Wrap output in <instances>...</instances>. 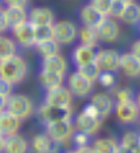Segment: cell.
Segmentation results:
<instances>
[{"label": "cell", "mask_w": 140, "mask_h": 153, "mask_svg": "<svg viewBox=\"0 0 140 153\" xmlns=\"http://www.w3.org/2000/svg\"><path fill=\"white\" fill-rule=\"evenodd\" d=\"M28 74V65L23 57L13 54L9 58L0 61V76L9 81L12 85L23 82Z\"/></svg>", "instance_id": "1"}, {"label": "cell", "mask_w": 140, "mask_h": 153, "mask_svg": "<svg viewBox=\"0 0 140 153\" xmlns=\"http://www.w3.org/2000/svg\"><path fill=\"white\" fill-rule=\"evenodd\" d=\"M5 110L9 111L12 115H15L16 117H19L23 122L33 114V103L27 95L11 94L7 98Z\"/></svg>", "instance_id": "2"}, {"label": "cell", "mask_w": 140, "mask_h": 153, "mask_svg": "<svg viewBox=\"0 0 140 153\" xmlns=\"http://www.w3.org/2000/svg\"><path fill=\"white\" fill-rule=\"evenodd\" d=\"M46 126V135L57 144H62L71 139L73 133H74V123L70 119H62L58 122L48 123Z\"/></svg>", "instance_id": "3"}, {"label": "cell", "mask_w": 140, "mask_h": 153, "mask_svg": "<svg viewBox=\"0 0 140 153\" xmlns=\"http://www.w3.org/2000/svg\"><path fill=\"white\" fill-rule=\"evenodd\" d=\"M53 32H54V40L60 45H70L75 41L78 34V29L71 21H57L53 23Z\"/></svg>", "instance_id": "4"}, {"label": "cell", "mask_w": 140, "mask_h": 153, "mask_svg": "<svg viewBox=\"0 0 140 153\" xmlns=\"http://www.w3.org/2000/svg\"><path fill=\"white\" fill-rule=\"evenodd\" d=\"M45 103L50 104V106H56V107L70 108L73 103V94L63 85L57 86L54 88L46 90Z\"/></svg>", "instance_id": "5"}, {"label": "cell", "mask_w": 140, "mask_h": 153, "mask_svg": "<svg viewBox=\"0 0 140 153\" xmlns=\"http://www.w3.org/2000/svg\"><path fill=\"white\" fill-rule=\"evenodd\" d=\"M68 88L73 94V97L85 98L93 91L94 82L89 81L87 78H85V76L82 74H79L78 71H74L73 74H70V76L68 78Z\"/></svg>", "instance_id": "6"}, {"label": "cell", "mask_w": 140, "mask_h": 153, "mask_svg": "<svg viewBox=\"0 0 140 153\" xmlns=\"http://www.w3.org/2000/svg\"><path fill=\"white\" fill-rule=\"evenodd\" d=\"M116 117L122 123L131 124L139 119V106L136 100L130 102H118L116 106H114Z\"/></svg>", "instance_id": "7"}, {"label": "cell", "mask_w": 140, "mask_h": 153, "mask_svg": "<svg viewBox=\"0 0 140 153\" xmlns=\"http://www.w3.org/2000/svg\"><path fill=\"white\" fill-rule=\"evenodd\" d=\"M119 61H120V54L114 49H103L98 50L97 53V65L99 66L102 71H116L119 69Z\"/></svg>", "instance_id": "8"}, {"label": "cell", "mask_w": 140, "mask_h": 153, "mask_svg": "<svg viewBox=\"0 0 140 153\" xmlns=\"http://www.w3.org/2000/svg\"><path fill=\"white\" fill-rule=\"evenodd\" d=\"M101 119L95 116H90V115L85 114L83 111L79 112L75 117L74 122V129L79 131V132H83L89 136H93L99 131L101 128Z\"/></svg>", "instance_id": "9"}, {"label": "cell", "mask_w": 140, "mask_h": 153, "mask_svg": "<svg viewBox=\"0 0 140 153\" xmlns=\"http://www.w3.org/2000/svg\"><path fill=\"white\" fill-rule=\"evenodd\" d=\"M71 115H73L71 107L62 108V107H56V106H50L48 103H44L40 108V116L45 122V124L58 122V120H62V119H70Z\"/></svg>", "instance_id": "10"}, {"label": "cell", "mask_w": 140, "mask_h": 153, "mask_svg": "<svg viewBox=\"0 0 140 153\" xmlns=\"http://www.w3.org/2000/svg\"><path fill=\"white\" fill-rule=\"evenodd\" d=\"M15 41L21 45L23 48H31L34 46V25L31 24L29 21L17 25L12 28Z\"/></svg>", "instance_id": "11"}, {"label": "cell", "mask_w": 140, "mask_h": 153, "mask_svg": "<svg viewBox=\"0 0 140 153\" xmlns=\"http://www.w3.org/2000/svg\"><path fill=\"white\" fill-rule=\"evenodd\" d=\"M97 33H98L99 41L111 44V42H114V41H116V38L119 37V25H118L112 19H109L106 16V17L103 19V21L98 25Z\"/></svg>", "instance_id": "12"}, {"label": "cell", "mask_w": 140, "mask_h": 153, "mask_svg": "<svg viewBox=\"0 0 140 153\" xmlns=\"http://www.w3.org/2000/svg\"><path fill=\"white\" fill-rule=\"evenodd\" d=\"M20 126H21V120L19 117L12 115L5 108L3 111H0V133L3 136L16 133L20 129Z\"/></svg>", "instance_id": "13"}, {"label": "cell", "mask_w": 140, "mask_h": 153, "mask_svg": "<svg viewBox=\"0 0 140 153\" xmlns=\"http://www.w3.org/2000/svg\"><path fill=\"white\" fill-rule=\"evenodd\" d=\"M97 48L91 46V45H78L73 52V61L77 66H82L86 63L94 62L97 59Z\"/></svg>", "instance_id": "14"}, {"label": "cell", "mask_w": 140, "mask_h": 153, "mask_svg": "<svg viewBox=\"0 0 140 153\" xmlns=\"http://www.w3.org/2000/svg\"><path fill=\"white\" fill-rule=\"evenodd\" d=\"M90 103L94 104V107L97 108V112H98V116L101 119L103 117H107L114 110V100L111 99L110 95L104 94V92H98L95 94L93 98H91V102Z\"/></svg>", "instance_id": "15"}, {"label": "cell", "mask_w": 140, "mask_h": 153, "mask_svg": "<svg viewBox=\"0 0 140 153\" xmlns=\"http://www.w3.org/2000/svg\"><path fill=\"white\" fill-rule=\"evenodd\" d=\"M28 21L33 24L34 27L37 25H49L54 23V13L52 9L46 7H37L33 8L28 13Z\"/></svg>", "instance_id": "16"}, {"label": "cell", "mask_w": 140, "mask_h": 153, "mask_svg": "<svg viewBox=\"0 0 140 153\" xmlns=\"http://www.w3.org/2000/svg\"><path fill=\"white\" fill-rule=\"evenodd\" d=\"M41 68H42L44 71L57 73V74L65 75L66 70H68V63H66V59L58 53V54H54V56L42 58Z\"/></svg>", "instance_id": "17"}, {"label": "cell", "mask_w": 140, "mask_h": 153, "mask_svg": "<svg viewBox=\"0 0 140 153\" xmlns=\"http://www.w3.org/2000/svg\"><path fill=\"white\" fill-rule=\"evenodd\" d=\"M119 69L130 78H138L140 74V61L131 53H126L120 56Z\"/></svg>", "instance_id": "18"}, {"label": "cell", "mask_w": 140, "mask_h": 153, "mask_svg": "<svg viewBox=\"0 0 140 153\" xmlns=\"http://www.w3.org/2000/svg\"><path fill=\"white\" fill-rule=\"evenodd\" d=\"M106 16H103L101 12H98L94 7H91L90 4L82 7L81 12H79V19H81V23L85 27H90V28H95L97 29L98 25H99L103 19Z\"/></svg>", "instance_id": "19"}, {"label": "cell", "mask_w": 140, "mask_h": 153, "mask_svg": "<svg viewBox=\"0 0 140 153\" xmlns=\"http://www.w3.org/2000/svg\"><path fill=\"white\" fill-rule=\"evenodd\" d=\"M28 151V141L24 136L17 132L4 136V152L8 153H24Z\"/></svg>", "instance_id": "20"}, {"label": "cell", "mask_w": 140, "mask_h": 153, "mask_svg": "<svg viewBox=\"0 0 140 153\" xmlns=\"http://www.w3.org/2000/svg\"><path fill=\"white\" fill-rule=\"evenodd\" d=\"M7 20L9 28L17 27V25L28 21V12L25 11V7H17V5H9L5 9Z\"/></svg>", "instance_id": "21"}, {"label": "cell", "mask_w": 140, "mask_h": 153, "mask_svg": "<svg viewBox=\"0 0 140 153\" xmlns=\"http://www.w3.org/2000/svg\"><path fill=\"white\" fill-rule=\"evenodd\" d=\"M140 151V136L138 132H126L122 136L119 144V152H131V153H138Z\"/></svg>", "instance_id": "22"}, {"label": "cell", "mask_w": 140, "mask_h": 153, "mask_svg": "<svg viewBox=\"0 0 140 153\" xmlns=\"http://www.w3.org/2000/svg\"><path fill=\"white\" fill-rule=\"evenodd\" d=\"M118 17L123 21V23L128 24V25H135L139 23L140 20V8L139 5L136 4L135 1L130 3V4H126L124 7L122 8L120 13Z\"/></svg>", "instance_id": "23"}, {"label": "cell", "mask_w": 140, "mask_h": 153, "mask_svg": "<svg viewBox=\"0 0 140 153\" xmlns=\"http://www.w3.org/2000/svg\"><path fill=\"white\" fill-rule=\"evenodd\" d=\"M57 143H54L46 133H40L33 137L32 141V149L34 152L39 153H46V152H53L56 151Z\"/></svg>", "instance_id": "24"}, {"label": "cell", "mask_w": 140, "mask_h": 153, "mask_svg": "<svg viewBox=\"0 0 140 153\" xmlns=\"http://www.w3.org/2000/svg\"><path fill=\"white\" fill-rule=\"evenodd\" d=\"M39 81H40V85L45 90H50V88H54L57 86H61L63 83V75L41 70L39 75Z\"/></svg>", "instance_id": "25"}, {"label": "cell", "mask_w": 140, "mask_h": 153, "mask_svg": "<svg viewBox=\"0 0 140 153\" xmlns=\"http://www.w3.org/2000/svg\"><path fill=\"white\" fill-rule=\"evenodd\" d=\"M94 152L99 153H116L119 152V144L114 139H98L93 143Z\"/></svg>", "instance_id": "26"}, {"label": "cell", "mask_w": 140, "mask_h": 153, "mask_svg": "<svg viewBox=\"0 0 140 153\" xmlns=\"http://www.w3.org/2000/svg\"><path fill=\"white\" fill-rule=\"evenodd\" d=\"M34 46H36L37 52L42 58L60 53V44L56 40H48V41H42V42H37L34 44Z\"/></svg>", "instance_id": "27"}, {"label": "cell", "mask_w": 140, "mask_h": 153, "mask_svg": "<svg viewBox=\"0 0 140 153\" xmlns=\"http://www.w3.org/2000/svg\"><path fill=\"white\" fill-rule=\"evenodd\" d=\"M77 37L79 38L81 44H83V45L95 46L97 45V42L99 41L97 29H95V28H90V27H85V25L78 30Z\"/></svg>", "instance_id": "28"}, {"label": "cell", "mask_w": 140, "mask_h": 153, "mask_svg": "<svg viewBox=\"0 0 140 153\" xmlns=\"http://www.w3.org/2000/svg\"><path fill=\"white\" fill-rule=\"evenodd\" d=\"M16 50H17V46L12 38L0 36V61L12 57L13 54H16Z\"/></svg>", "instance_id": "29"}, {"label": "cell", "mask_w": 140, "mask_h": 153, "mask_svg": "<svg viewBox=\"0 0 140 153\" xmlns=\"http://www.w3.org/2000/svg\"><path fill=\"white\" fill-rule=\"evenodd\" d=\"M77 71L79 74H82L85 78H87L89 81L91 82H97L98 81V76H99L102 70L99 69V66L97 65V62H90V63H86V65L78 66Z\"/></svg>", "instance_id": "30"}, {"label": "cell", "mask_w": 140, "mask_h": 153, "mask_svg": "<svg viewBox=\"0 0 140 153\" xmlns=\"http://www.w3.org/2000/svg\"><path fill=\"white\" fill-rule=\"evenodd\" d=\"M48 40H54L53 24L37 25V27H34V44L42 42V41H48Z\"/></svg>", "instance_id": "31"}, {"label": "cell", "mask_w": 140, "mask_h": 153, "mask_svg": "<svg viewBox=\"0 0 140 153\" xmlns=\"http://www.w3.org/2000/svg\"><path fill=\"white\" fill-rule=\"evenodd\" d=\"M90 5L94 7L103 16H110L114 5V0H90Z\"/></svg>", "instance_id": "32"}, {"label": "cell", "mask_w": 140, "mask_h": 153, "mask_svg": "<svg viewBox=\"0 0 140 153\" xmlns=\"http://www.w3.org/2000/svg\"><path fill=\"white\" fill-rule=\"evenodd\" d=\"M98 81H99V83L103 86V87L110 88L115 85V76L112 75L111 71H101L99 76H98Z\"/></svg>", "instance_id": "33"}, {"label": "cell", "mask_w": 140, "mask_h": 153, "mask_svg": "<svg viewBox=\"0 0 140 153\" xmlns=\"http://www.w3.org/2000/svg\"><path fill=\"white\" fill-rule=\"evenodd\" d=\"M116 100L118 102H130V100H135L133 98V92L130 88H120L116 91L115 94Z\"/></svg>", "instance_id": "34"}, {"label": "cell", "mask_w": 140, "mask_h": 153, "mask_svg": "<svg viewBox=\"0 0 140 153\" xmlns=\"http://www.w3.org/2000/svg\"><path fill=\"white\" fill-rule=\"evenodd\" d=\"M12 90H13V85L7 79L0 76V95H4V97L8 98L12 94Z\"/></svg>", "instance_id": "35"}, {"label": "cell", "mask_w": 140, "mask_h": 153, "mask_svg": "<svg viewBox=\"0 0 140 153\" xmlns=\"http://www.w3.org/2000/svg\"><path fill=\"white\" fill-rule=\"evenodd\" d=\"M73 140H74V144L77 146H81V145H86L89 144V137L90 136L86 135V133L83 132H79V131H77L75 133H73Z\"/></svg>", "instance_id": "36"}, {"label": "cell", "mask_w": 140, "mask_h": 153, "mask_svg": "<svg viewBox=\"0 0 140 153\" xmlns=\"http://www.w3.org/2000/svg\"><path fill=\"white\" fill-rule=\"evenodd\" d=\"M9 28L8 20H7V15H5V9L0 8V33L5 32Z\"/></svg>", "instance_id": "37"}, {"label": "cell", "mask_w": 140, "mask_h": 153, "mask_svg": "<svg viewBox=\"0 0 140 153\" xmlns=\"http://www.w3.org/2000/svg\"><path fill=\"white\" fill-rule=\"evenodd\" d=\"M83 112H85V114H87V115H90V116L99 117V116H98V112H97V108L94 107V104H93V103H89L87 106L83 108ZM99 119H101V117H99Z\"/></svg>", "instance_id": "38"}, {"label": "cell", "mask_w": 140, "mask_h": 153, "mask_svg": "<svg viewBox=\"0 0 140 153\" xmlns=\"http://www.w3.org/2000/svg\"><path fill=\"white\" fill-rule=\"evenodd\" d=\"M3 1L5 3V4L8 5H17V7H25V5L28 4V1L29 0H3Z\"/></svg>", "instance_id": "39"}, {"label": "cell", "mask_w": 140, "mask_h": 153, "mask_svg": "<svg viewBox=\"0 0 140 153\" xmlns=\"http://www.w3.org/2000/svg\"><path fill=\"white\" fill-rule=\"evenodd\" d=\"M132 54V56H135L136 58H139L140 56V42L139 41H135V42L132 44V48H131V52H130Z\"/></svg>", "instance_id": "40"}, {"label": "cell", "mask_w": 140, "mask_h": 153, "mask_svg": "<svg viewBox=\"0 0 140 153\" xmlns=\"http://www.w3.org/2000/svg\"><path fill=\"white\" fill-rule=\"evenodd\" d=\"M75 151L81 153V152H94V149H93V146H90L89 144H86V145L77 146V148H75Z\"/></svg>", "instance_id": "41"}, {"label": "cell", "mask_w": 140, "mask_h": 153, "mask_svg": "<svg viewBox=\"0 0 140 153\" xmlns=\"http://www.w3.org/2000/svg\"><path fill=\"white\" fill-rule=\"evenodd\" d=\"M5 104H7V97H4V95H0V111L4 110Z\"/></svg>", "instance_id": "42"}, {"label": "cell", "mask_w": 140, "mask_h": 153, "mask_svg": "<svg viewBox=\"0 0 140 153\" xmlns=\"http://www.w3.org/2000/svg\"><path fill=\"white\" fill-rule=\"evenodd\" d=\"M0 152H4V136L0 135Z\"/></svg>", "instance_id": "43"}, {"label": "cell", "mask_w": 140, "mask_h": 153, "mask_svg": "<svg viewBox=\"0 0 140 153\" xmlns=\"http://www.w3.org/2000/svg\"><path fill=\"white\" fill-rule=\"evenodd\" d=\"M115 1L118 3H120V4H130V3H132V1H135V0H115Z\"/></svg>", "instance_id": "44"}, {"label": "cell", "mask_w": 140, "mask_h": 153, "mask_svg": "<svg viewBox=\"0 0 140 153\" xmlns=\"http://www.w3.org/2000/svg\"><path fill=\"white\" fill-rule=\"evenodd\" d=\"M0 135H1V133H0Z\"/></svg>", "instance_id": "45"}]
</instances>
